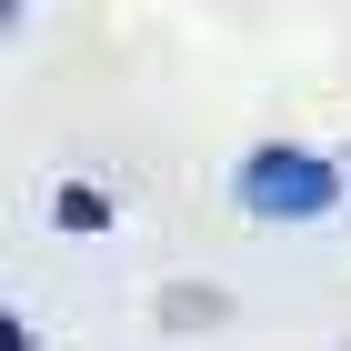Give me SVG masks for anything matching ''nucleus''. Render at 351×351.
<instances>
[{"mask_svg":"<svg viewBox=\"0 0 351 351\" xmlns=\"http://www.w3.org/2000/svg\"><path fill=\"white\" fill-rule=\"evenodd\" d=\"M51 221H60V231H81V241H90V231H110V201H101V191H90V181H60Z\"/></svg>","mask_w":351,"mask_h":351,"instance_id":"obj_3","label":"nucleus"},{"mask_svg":"<svg viewBox=\"0 0 351 351\" xmlns=\"http://www.w3.org/2000/svg\"><path fill=\"white\" fill-rule=\"evenodd\" d=\"M221 311H231V301H221L211 281H201V291H191V281H171V291H161V331H211Z\"/></svg>","mask_w":351,"mask_h":351,"instance_id":"obj_2","label":"nucleus"},{"mask_svg":"<svg viewBox=\"0 0 351 351\" xmlns=\"http://www.w3.org/2000/svg\"><path fill=\"white\" fill-rule=\"evenodd\" d=\"M0 351H30V331H21V311H0Z\"/></svg>","mask_w":351,"mask_h":351,"instance_id":"obj_4","label":"nucleus"},{"mask_svg":"<svg viewBox=\"0 0 351 351\" xmlns=\"http://www.w3.org/2000/svg\"><path fill=\"white\" fill-rule=\"evenodd\" d=\"M21 10H30V0H0V21H21Z\"/></svg>","mask_w":351,"mask_h":351,"instance_id":"obj_5","label":"nucleus"},{"mask_svg":"<svg viewBox=\"0 0 351 351\" xmlns=\"http://www.w3.org/2000/svg\"><path fill=\"white\" fill-rule=\"evenodd\" d=\"M231 201H241L251 221H322L331 201H341V171H331L322 151H301V141H261V151L231 171Z\"/></svg>","mask_w":351,"mask_h":351,"instance_id":"obj_1","label":"nucleus"}]
</instances>
